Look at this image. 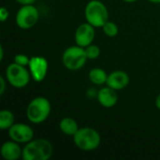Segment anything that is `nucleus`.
<instances>
[{"mask_svg":"<svg viewBox=\"0 0 160 160\" xmlns=\"http://www.w3.org/2000/svg\"><path fill=\"white\" fill-rule=\"evenodd\" d=\"M6 80H5V78L3 76L0 77V95H3L5 93V91H6V85H7Z\"/></svg>","mask_w":160,"mask_h":160,"instance_id":"412c9836","label":"nucleus"},{"mask_svg":"<svg viewBox=\"0 0 160 160\" xmlns=\"http://www.w3.org/2000/svg\"><path fill=\"white\" fill-rule=\"evenodd\" d=\"M151 3H155V4H160V0H148Z\"/></svg>","mask_w":160,"mask_h":160,"instance_id":"393cba45","label":"nucleus"},{"mask_svg":"<svg viewBox=\"0 0 160 160\" xmlns=\"http://www.w3.org/2000/svg\"><path fill=\"white\" fill-rule=\"evenodd\" d=\"M155 104H156V107L160 110V94L157 97V98H156V101H155Z\"/></svg>","mask_w":160,"mask_h":160,"instance_id":"5701e85b","label":"nucleus"},{"mask_svg":"<svg viewBox=\"0 0 160 160\" xmlns=\"http://www.w3.org/2000/svg\"><path fill=\"white\" fill-rule=\"evenodd\" d=\"M39 19V12L33 5H22L16 14V23L18 27L23 30L34 27Z\"/></svg>","mask_w":160,"mask_h":160,"instance_id":"0eeeda50","label":"nucleus"},{"mask_svg":"<svg viewBox=\"0 0 160 160\" xmlns=\"http://www.w3.org/2000/svg\"><path fill=\"white\" fill-rule=\"evenodd\" d=\"M4 58V48L0 46V61H2Z\"/></svg>","mask_w":160,"mask_h":160,"instance_id":"b1692460","label":"nucleus"},{"mask_svg":"<svg viewBox=\"0 0 160 160\" xmlns=\"http://www.w3.org/2000/svg\"><path fill=\"white\" fill-rule=\"evenodd\" d=\"M102 30L104 32V34L109 37V38H114L118 35L119 33V28L117 26V24L113 22H110L108 21L103 26H102Z\"/></svg>","mask_w":160,"mask_h":160,"instance_id":"f3484780","label":"nucleus"},{"mask_svg":"<svg viewBox=\"0 0 160 160\" xmlns=\"http://www.w3.org/2000/svg\"><path fill=\"white\" fill-rule=\"evenodd\" d=\"M84 49H85V52H86L87 58L90 59V60H95V59L98 58L99 55H100V49L97 45L91 44V45L87 46Z\"/></svg>","mask_w":160,"mask_h":160,"instance_id":"a211bd4d","label":"nucleus"},{"mask_svg":"<svg viewBox=\"0 0 160 160\" xmlns=\"http://www.w3.org/2000/svg\"><path fill=\"white\" fill-rule=\"evenodd\" d=\"M129 76L123 70H115L108 75L106 84L111 88L118 91L125 89L129 84Z\"/></svg>","mask_w":160,"mask_h":160,"instance_id":"9b49d317","label":"nucleus"},{"mask_svg":"<svg viewBox=\"0 0 160 160\" xmlns=\"http://www.w3.org/2000/svg\"><path fill=\"white\" fill-rule=\"evenodd\" d=\"M95 28L96 27H94L87 22L80 24L77 27L74 35L76 44L82 48H86L87 46L91 45L96 37Z\"/></svg>","mask_w":160,"mask_h":160,"instance_id":"9d476101","label":"nucleus"},{"mask_svg":"<svg viewBox=\"0 0 160 160\" xmlns=\"http://www.w3.org/2000/svg\"><path fill=\"white\" fill-rule=\"evenodd\" d=\"M108 75L109 74H107V72L103 68H94L90 70L88 74V78L92 83L96 85H103L104 83L107 82Z\"/></svg>","mask_w":160,"mask_h":160,"instance_id":"2eb2a0df","label":"nucleus"},{"mask_svg":"<svg viewBox=\"0 0 160 160\" xmlns=\"http://www.w3.org/2000/svg\"><path fill=\"white\" fill-rule=\"evenodd\" d=\"M8 136L10 140L18 143H27L34 138V131L32 128L23 123H15L8 129Z\"/></svg>","mask_w":160,"mask_h":160,"instance_id":"1a4fd4ad","label":"nucleus"},{"mask_svg":"<svg viewBox=\"0 0 160 160\" xmlns=\"http://www.w3.org/2000/svg\"><path fill=\"white\" fill-rule=\"evenodd\" d=\"M97 98L98 103L104 108H112L116 105L118 101V94L116 90L111 88L110 86L102 87L98 91Z\"/></svg>","mask_w":160,"mask_h":160,"instance_id":"f8f14e48","label":"nucleus"},{"mask_svg":"<svg viewBox=\"0 0 160 160\" xmlns=\"http://www.w3.org/2000/svg\"><path fill=\"white\" fill-rule=\"evenodd\" d=\"M15 124V116L8 110H2L0 112V128L2 130L9 129Z\"/></svg>","mask_w":160,"mask_h":160,"instance_id":"dca6fc26","label":"nucleus"},{"mask_svg":"<svg viewBox=\"0 0 160 160\" xmlns=\"http://www.w3.org/2000/svg\"><path fill=\"white\" fill-rule=\"evenodd\" d=\"M0 153L4 159L18 160L22 156V149L20 146V143L10 140L2 144Z\"/></svg>","mask_w":160,"mask_h":160,"instance_id":"ddd939ff","label":"nucleus"},{"mask_svg":"<svg viewBox=\"0 0 160 160\" xmlns=\"http://www.w3.org/2000/svg\"><path fill=\"white\" fill-rule=\"evenodd\" d=\"M52 112V105L48 98L37 97L33 98L26 108V117L32 124H41L48 119Z\"/></svg>","mask_w":160,"mask_h":160,"instance_id":"f03ea898","label":"nucleus"},{"mask_svg":"<svg viewBox=\"0 0 160 160\" xmlns=\"http://www.w3.org/2000/svg\"><path fill=\"white\" fill-rule=\"evenodd\" d=\"M73 142L77 148L82 151H94L100 145L99 133L92 128H81L73 136Z\"/></svg>","mask_w":160,"mask_h":160,"instance_id":"20e7f679","label":"nucleus"},{"mask_svg":"<svg viewBox=\"0 0 160 160\" xmlns=\"http://www.w3.org/2000/svg\"><path fill=\"white\" fill-rule=\"evenodd\" d=\"M123 1H125V2H127V3H134V2H136V1H138V0H123Z\"/></svg>","mask_w":160,"mask_h":160,"instance_id":"a878e982","label":"nucleus"},{"mask_svg":"<svg viewBox=\"0 0 160 160\" xmlns=\"http://www.w3.org/2000/svg\"><path fill=\"white\" fill-rule=\"evenodd\" d=\"M17 3H19L20 5H31L34 4L37 0H15Z\"/></svg>","mask_w":160,"mask_h":160,"instance_id":"4be33fe9","label":"nucleus"},{"mask_svg":"<svg viewBox=\"0 0 160 160\" xmlns=\"http://www.w3.org/2000/svg\"><path fill=\"white\" fill-rule=\"evenodd\" d=\"M6 79L12 87L21 89L28 85L31 74L29 69L25 67L16 63H11L6 68Z\"/></svg>","mask_w":160,"mask_h":160,"instance_id":"423d86ee","label":"nucleus"},{"mask_svg":"<svg viewBox=\"0 0 160 160\" xmlns=\"http://www.w3.org/2000/svg\"><path fill=\"white\" fill-rule=\"evenodd\" d=\"M86 22L96 28L102 26L109 21V11L105 4L99 0L89 1L84 8Z\"/></svg>","mask_w":160,"mask_h":160,"instance_id":"7ed1b4c3","label":"nucleus"},{"mask_svg":"<svg viewBox=\"0 0 160 160\" xmlns=\"http://www.w3.org/2000/svg\"><path fill=\"white\" fill-rule=\"evenodd\" d=\"M28 68L31 74V78L36 82H41L47 76L49 64L47 59L43 56H32L30 58Z\"/></svg>","mask_w":160,"mask_h":160,"instance_id":"6e6552de","label":"nucleus"},{"mask_svg":"<svg viewBox=\"0 0 160 160\" xmlns=\"http://www.w3.org/2000/svg\"><path fill=\"white\" fill-rule=\"evenodd\" d=\"M87 60L85 49L77 44L67 48L62 55L63 65L71 71H76L83 68Z\"/></svg>","mask_w":160,"mask_h":160,"instance_id":"39448f33","label":"nucleus"},{"mask_svg":"<svg viewBox=\"0 0 160 160\" xmlns=\"http://www.w3.org/2000/svg\"><path fill=\"white\" fill-rule=\"evenodd\" d=\"M30 58L31 57H28L26 54L19 53V54H16L14 56V63H16L18 65H21V66H23V67H26V66L29 65Z\"/></svg>","mask_w":160,"mask_h":160,"instance_id":"6ab92c4d","label":"nucleus"},{"mask_svg":"<svg viewBox=\"0 0 160 160\" xmlns=\"http://www.w3.org/2000/svg\"><path fill=\"white\" fill-rule=\"evenodd\" d=\"M59 128L61 132L65 135L73 137L80 128L76 120H74L71 117H65L59 122Z\"/></svg>","mask_w":160,"mask_h":160,"instance_id":"4468645a","label":"nucleus"},{"mask_svg":"<svg viewBox=\"0 0 160 160\" xmlns=\"http://www.w3.org/2000/svg\"><path fill=\"white\" fill-rule=\"evenodd\" d=\"M8 16H9V13H8V8H5V7H2L0 8V21L2 22H6L8 19Z\"/></svg>","mask_w":160,"mask_h":160,"instance_id":"aec40b11","label":"nucleus"},{"mask_svg":"<svg viewBox=\"0 0 160 160\" xmlns=\"http://www.w3.org/2000/svg\"><path fill=\"white\" fill-rule=\"evenodd\" d=\"M53 154L52 144L46 139L32 140L22 148L23 160H49Z\"/></svg>","mask_w":160,"mask_h":160,"instance_id":"f257e3e1","label":"nucleus"}]
</instances>
